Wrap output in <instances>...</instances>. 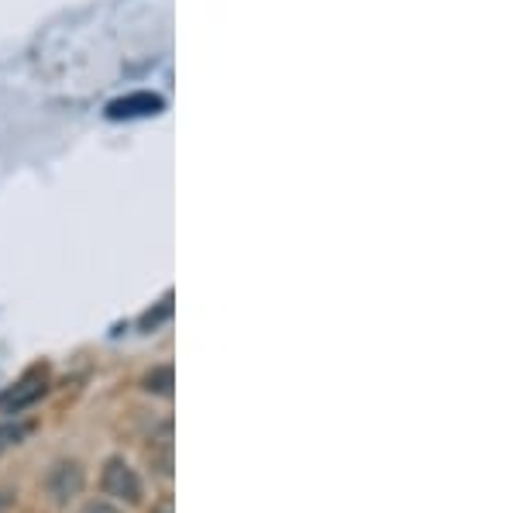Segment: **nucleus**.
Instances as JSON below:
<instances>
[{
    "mask_svg": "<svg viewBox=\"0 0 516 513\" xmlns=\"http://www.w3.org/2000/svg\"><path fill=\"white\" fill-rule=\"evenodd\" d=\"M31 434V424L25 421H7V424H0V455L7 452V448H14V445H21Z\"/></svg>",
    "mask_w": 516,
    "mask_h": 513,
    "instance_id": "5",
    "label": "nucleus"
},
{
    "mask_svg": "<svg viewBox=\"0 0 516 513\" xmlns=\"http://www.w3.org/2000/svg\"><path fill=\"white\" fill-rule=\"evenodd\" d=\"M80 513H121V510L111 507V503H104V500H97V503H86Z\"/></svg>",
    "mask_w": 516,
    "mask_h": 513,
    "instance_id": "7",
    "label": "nucleus"
},
{
    "mask_svg": "<svg viewBox=\"0 0 516 513\" xmlns=\"http://www.w3.org/2000/svg\"><path fill=\"white\" fill-rule=\"evenodd\" d=\"M159 111H162V100L152 97V93H131V97L114 100V104L107 107L111 118H145V114H159Z\"/></svg>",
    "mask_w": 516,
    "mask_h": 513,
    "instance_id": "4",
    "label": "nucleus"
},
{
    "mask_svg": "<svg viewBox=\"0 0 516 513\" xmlns=\"http://www.w3.org/2000/svg\"><path fill=\"white\" fill-rule=\"evenodd\" d=\"M83 483H86V472L80 462H56L49 476H45V489H49L52 503H59V507L73 503L76 496L83 493Z\"/></svg>",
    "mask_w": 516,
    "mask_h": 513,
    "instance_id": "3",
    "label": "nucleus"
},
{
    "mask_svg": "<svg viewBox=\"0 0 516 513\" xmlns=\"http://www.w3.org/2000/svg\"><path fill=\"white\" fill-rule=\"evenodd\" d=\"M100 489H104L111 500H121V503H138L142 500V476L124 462L121 455L107 458L104 462V472H100Z\"/></svg>",
    "mask_w": 516,
    "mask_h": 513,
    "instance_id": "1",
    "label": "nucleus"
},
{
    "mask_svg": "<svg viewBox=\"0 0 516 513\" xmlns=\"http://www.w3.org/2000/svg\"><path fill=\"white\" fill-rule=\"evenodd\" d=\"M49 390V372L45 369H31L18 379L14 386H7L0 393V414H21V410L35 407L38 400Z\"/></svg>",
    "mask_w": 516,
    "mask_h": 513,
    "instance_id": "2",
    "label": "nucleus"
},
{
    "mask_svg": "<svg viewBox=\"0 0 516 513\" xmlns=\"http://www.w3.org/2000/svg\"><path fill=\"white\" fill-rule=\"evenodd\" d=\"M145 390L148 393H162V396L172 393V369H169V365H162V369L148 372V376H145Z\"/></svg>",
    "mask_w": 516,
    "mask_h": 513,
    "instance_id": "6",
    "label": "nucleus"
},
{
    "mask_svg": "<svg viewBox=\"0 0 516 513\" xmlns=\"http://www.w3.org/2000/svg\"><path fill=\"white\" fill-rule=\"evenodd\" d=\"M152 513H176V507H172V500L166 496V500H159V503H155Z\"/></svg>",
    "mask_w": 516,
    "mask_h": 513,
    "instance_id": "8",
    "label": "nucleus"
}]
</instances>
